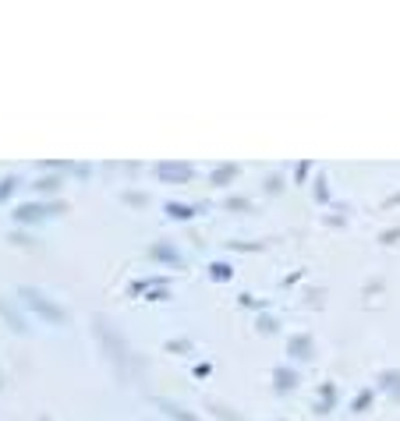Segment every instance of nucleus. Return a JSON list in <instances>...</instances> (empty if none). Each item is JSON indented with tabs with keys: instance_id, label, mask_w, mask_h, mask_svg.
Here are the masks:
<instances>
[{
	"instance_id": "obj_1",
	"label": "nucleus",
	"mask_w": 400,
	"mask_h": 421,
	"mask_svg": "<svg viewBox=\"0 0 400 421\" xmlns=\"http://www.w3.org/2000/svg\"><path fill=\"white\" fill-rule=\"evenodd\" d=\"M21 297H25V305L33 308V312H39L43 319H50V322H68V315L60 312V308L53 305V301H46L36 287H21Z\"/></svg>"
},
{
	"instance_id": "obj_4",
	"label": "nucleus",
	"mask_w": 400,
	"mask_h": 421,
	"mask_svg": "<svg viewBox=\"0 0 400 421\" xmlns=\"http://www.w3.org/2000/svg\"><path fill=\"white\" fill-rule=\"evenodd\" d=\"M18 188V177H8V180H0V202L11 198V191Z\"/></svg>"
},
{
	"instance_id": "obj_3",
	"label": "nucleus",
	"mask_w": 400,
	"mask_h": 421,
	"mask_svg": "<svg viewBox=\"0 0 400 421\" xmlns=\"http://www.w3.org/2000/svg\"><path fill=\"white\" fill-rule=\"evenodd\" d=\"M0 315H4V319L11 322V329H18V333H21V329H25V322H21V319H18V315H15V312L8 308V305H4V301H0Z\"/></svg>"
},
{
	"instance_id": "obj_2",
	"label": "nucleus",
	"mask_w": 400,
	"mask_h": 421,
	"mask_svg": "<svg viewBox=\"0 0 400 421\" xmlns=\"http://www.w3.org/2000/svg\"><path fill=\"white\" fill-rule=\"evenodd\" d=\"M53 213H64V205H21V209H15V220L36 223V220H46Z\"/></svg>"
}]
</instances>
